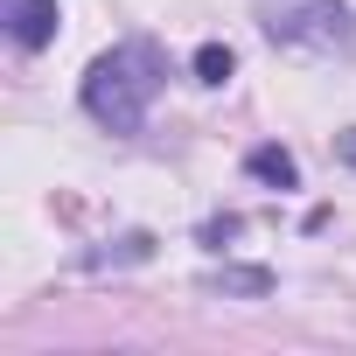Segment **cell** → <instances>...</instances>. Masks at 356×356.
<instances>
[{
    "label": "cell",
    "mask_w": 356,
    "mask_h": 356,
    "mask_svg": "<svg viewBox=\"0 0 356 356\" xmlns=\"http://www.w3.org/2000/svg\"><path fill=\"white\" fill-rule=\"evenodd\" d=\"M147 259H154V238H147V231H126L119 245L84 252V266H91V273H112V266H147Z\"/></svg>",
    "instance_id": "obj_6"
},
{
    "label": "cell",
    "mask_w": 356,
    "mask_h": 356,
    "mask_svg": "<svg viewBox=\"0 0 356 356\" xmlns=\"http://www.w3.org/2000/svg\"><path fill=\"white\" fill-rule=\"evenodd\" d=\"M335 161H342V168H356V126H349V133H335Z\"/></svg>",
    "instance_id": "obj_8"
},
{
    "label": "cell",
    "mask_w": 356,
    "mask_h": 356,
    "mask_svg": "<svg viewBox=\"0 0 356 356\" xmlns=\"http://www.w3.org/2000/svg\"><path fill=\"white\" fill-rule=\"evenodd\" d=\"M252 22L266 42L300 56H349L356 49V8L349 0H252Z\"/></svg>",
    "instance_id": "obj_2"
},
{
    "label": "cell",
    "mask_w": 356,
    "mask_h": 356,
    "mask_svg": "<svg viewBox=\"0 0 356 356\" xmlns=\"http://www.w3.org/2000/svg\"><path fill=\"white\" fill-rule=\"evenodd\" d=\"M196 77H203V84H224V77H231V49H224V42H203V49H196Z\"/></svg>",
    "instance_id": "obj_7"
},
{
    "label": "cell",
    "mask_w": 356,
    "mask_h": 356,
    "mask_svg": "<svg viewBox=\"0 0 356 356\" xmlns=\"http://www.w3.org/2000/svg\"><path fill=\"white\" fill-rule=\"evenodd\" d=\"M161 84H168V56H161L154 42H112V49L84 70L77 105H84L98 126H112V133H140L147 112H154V98H161Z\"/></svg>",
    "instance_id": "obj_1"
},
{
    "label": "cell",
    "mask_w": 356,
    "mask_h": 356,
    "mask_svg": "<svg viewBox=\"0 0 356 356\" xmlns=\"http://www.w3.org/2000/svg\"><path fill=\"white\" fill-rule=\"evenodd\" d=\"M203 286H210V293H245V300H266V293H273V273H266V266H217Z\"/></svg>",
    "instance_id": "obj_5"
},
{
    "label": "cell",
    "mask_w": 356,
    "mask_h": 356,
    "mask_svg": "<svg viewBox=\"0 0 356 356\" xmlns=\"http://www.w3.org/2000/svg\"><path fill=\"white\" fill-rule=\"evenodd\" d=\"M245 175L266 182V189H300V161H293L286 147H252V154H245Z\"/></svg>",
    "instance_id": "obj_4"
},
{
    "label": "cell",
    "mask_w": 356,
    "mask_h": 356,
    "mask_svg": "<svg viewBox=\"0 0 356 356\" xmlns=\"http://www.w3.org/2000/svg\"><path fill=\"white\" fill-rule=\"evenodd\" d=\"M0 15H8V42L29 49V56L49 49V42H56V22H63L56 0H0Z\"/></svg>",
    "instance_id": "obj_3"
}]
</instances>
